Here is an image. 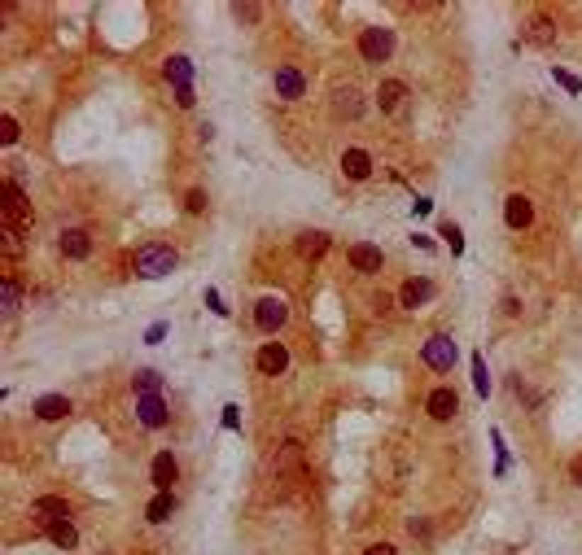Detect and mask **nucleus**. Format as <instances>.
I'll return each mask as SVG.
<instances>
[{
    "label": "nucleus",
    "instance_id": "2",
    "mask_svg": "<svg viewBox=\"0 0 582 555\" xmlns=\"http://www.w3.org/2000/svg\"><path fill=\"white\" fill-rule=\"evenodd\" d=\"M359 53H364V62H386L394 53V31L390 27H364Z\"/></svg>",
    "mask_w": 582,
    "mask_h": 555
},
{
    "label": "nucleus",
    "instance_id": "34",
    "mask_svg": "<svg viewBox=\"0 0 582 555\" xmlns=\"http://www.w3.org/2000/svg\"><path fill=\"white\" fill-rule=\"evenodd\" d=\"M368 555H394V547L390 542H376V547H368Z\"/></svg>",
    "mask_w": 582,
    "mask_h": 555
},
{
    "label": "nucleus",
    "instance_id": "17",
    "mask_svg": "<svg viewBox=\"0 0 582 555\" xmlns=\"http://www.w3.org/2000/svg\"><path fill=\"white\" fill-rule=\"evenodd\" d=\"M276 92H281L285 101H298L302 92H307V79H302L293 66H281V70H276Z\"/></svg>",
    "mask_w": 582,
    "mask_h": 555
},
{
    "label": "nucleus",
    "instance_id": "27",
    "mask_svg": "<svg viewBox=\"0 0 582 555\" xmlns=\"http://www.w3.org/2000/svg\"><path fill=\"white\" fill-rule=\"evenodd\" d=\"M140 394H158V385H162V376L154 372V367H145V372H136V381H132Z\"/></svg>",
    "mask_w": 582,
    "mask_h": 555
},
{
    "label": "nucleus",
    "instance_id": "18",
    "mask_svg": "<svg viewBox=\"0 0 582 555\" xmlns=\"http://www.w3.org/2000/svg\"><path fill=\"white\" fill-rule=\"evenodd\" d=\"M149 476H154V486H158V490H171V481L180 476V464L171 459V450L154 455V468H149Z\"/></svg>",
    "mask_w": 582,
    "mask_h": 555
},
{
    "label": "nucleus",
    "instance_id": "4",
    "mask_svg": "<svg viewBox=\"0 0 582 555\" xmlns=\"http://www.w3.org/2000/svg\"><path fill=\"white\" fill-rule=\"evenodd\" d=\"M267 468H272L276 476H289V472H298V468H302V442H298V437L281 442V446L272 450V459H267Z\"/></svg>",
    "mask_w": 582,
    "mask_h": 555
},
{
    "label": "nucleus",
    "instance_id": "33",
    "mask_svg": "<svg viewBox=\"0 0 582 555\" xmlns=\"http://www.w3.org/2000/svg\"><path fill=\"white\" fill-rule=\"evenodd\" d=\"M175 101H180V105L189 110V105H193V101H197V96H193V88H175Z\"/></svg>",
    "mask_w": 582,
    "mask_h": 555
},
{
    "label": "nucleus",
    "instance_id": "9",
    "mask_svg": "<svg viewBox=\"0 0 582 555\" xmlns=\"http://www.w3.org/2000/svg\"><path fill=\"white\" fill-rule=\"evenodd\" d=\"M333 114H337V118H350V122H355V118L364 114V96H359V88H350V84H337V88H333Z\"/></svg>",
    "mask_w": 582,
    "mask_h": 555
},
{
    "label": "nucleus",
    "instance_id": "13",
    "mask_svg": "<svg viewBox=\"0 0 582 555\" xmlns=\"http://www.w3.org/2000/svg\"><path fill=\"white\" fill-rule=\"evenodd\" d=\"M350 267H355V271H364V275H372V271H381V249H376V245H368V241H359V245H350Z\"/></svg>",
    "mask_w": 582,
    "mask_h": 555
},
{
    "label": "nucleus",
    "instance_id": "28",
    "mask_svg": "<svg viewBox=\"0 0 582 555\" xmlns=\"http://www.w3.org/2000/svg\"><path fill=\"white\" fill-rule=\"evenodd\" d=\"M552 79H556V84H561L565 92H573V96L582 92V79H578V74H573V70H561V66H552Z\"/></svg>",
    "mask_w": 582,
    "mask_h": 555
},
{
    "label": "nucleus",
    "instance_id": "24",
    "mask_svg": "<svg viewBox=\"0 0 582 555\" xmlns=\"http://www.w3.org/2000/svg\"><path fill=\"white\" fill-rule=\"evenodd\" d=\"M167 79H171L175 88H193V62H189V57H171V62H167Z\"/></svg>",
    "mask_w": 582,
    "mask_h": 555
},
{
    "label": "nucleus",
    "instance_id": "10",
    "mask_svg": "<svg viewBox=\"0 0 582 555\" xmlns=\"http://www.w3.org/2000/svg\"><path fill=\"white\" fill-rule=\"evenodd\" d=\"M425 411L434 416V420H451L455 411H460V398H455V389H447V385H438L434 394L425 398Z\"/></svg>",
    "mask_w": 582,
    "mask_h": 555
},
{
    "label": "nucleus",
    "instance_id": "29",
    "mask_svg": "<svg viewBox=\"0 0 582 555\" xmlns=\"http://www.w3.org/2000/svg\"><path fill=\"white\" fill-rule=\"evenodd\" d=\"M0 297H5V315H13V311L22 307V293H18V285H13V280H5V285H0Z\"/></svg>",
    "mask_w": 582,
    "mask_h": 555
},
{
    "label": "nucleus",
    "instance_id": "22",
    "mask_svg": "<svg viewBox=\"0 0 582 555\" xmlns=\"http://www.w3.org/2000/svg\"><path fill=\"white\" fill-rule=\"evenodd\" d=\"M171 512H175V498H171V490H158L154 498H149V508H145V516L154 520V525L171 520Z\"/></svg>",
    "mask_w": 582,
    "mask_h": 555
},
{
    "label": "nucleus",
    "instance_id": "32",
    "mask_svg": "<svg viewBox=\"0 0 582 555\" xmlns=\"http://www.w3.org/2000/svg\"><path fill=\"white\" fill-rule=\"evenodd\" d=\"M189 210H193V214L206 210V193H197V188H193V193H189Z\"/></svg>",
    "mask_w": 582,
    "mask_h": 555
},
{
    "label": "nucleus",
    "instance_id": "19",
    "mask_svg": "<svg viewBox=\"0 0 582 555\" xmlns=\"http://www.w3.org/2000/svg\"><path fill=\"white\" fill-rule=\"evenodd\" d=\"M342 171H346V180H368V175H372V158L364 154V149H346V154H342Z\"/></svg>",
    "mask_w": 582,
    "mask_h": 555
},
{
    "label": "nucleus",
    "instance_id": "23",
    "mask_svg": "<svg viewBox=\"0 0 582 555\" xmlns=\"http://www.w3.org/2000/svg\"><path fill=\"white\" fill-rule=\"evenodd\" d=\"M44 529H48V538H53L62 551H74V547H79V534H74L70 520H53V525H44Z\"/></svg>",
    "mask_w": 582,
    "mask_h": 555
},
{
    "label": "nucleus",
    "instance_id": "8",
    "mask_svg": "<svg viewBox=\"0 0 582 555\" xmlns=\"http://www.w3.org/2000/svg\"><path fill=\"white\" fill-rule=\"evenodd\" d=\"M136 420H140L145 428H162V424L171 420V411H167V402H162L158 394H140V398H136Z\"/></svg>",
    "mask_w": 582,
    "mask_h": 555
},
{
    "label": "nucleus",
    "instance_id": "31",
    "mask_svg": "<svg viewBox=\"0 0 582 555\" xmlns=\"http://www.w3.org/2000/svg\"><path fill=\"white\" fill-rule=\"evenodd\" d=\"M233 13H237L241 22H259V13H263V9H259V5H233Z\"/></svg>",
    "mask_w": 582,
    "mask_h": 555
},
{
    "label": "nucleus",
    "instance_id": "35",
    "mask_svg": "<svg viewBox=\"0 0 582 555\" xmlns=\"http://www.w3.org/2000/svg\"><path fill=\"white\" fill-rule=\"evenodd\" d=\"M573 481L582 486V459H573Z\"/></svg>",
    "mask_w": 582,
    "mask_h": 555
},
{
    "label": "nucleus",
    "instance_id": "20",
    "mask_svg": "<svg viewBox=\"0 0 582 555\" xmlns=\"http://www.w3.org/2000/svg\"><path fill=\"white\" fill-rule=\"evenodd\" d=\"M429 297H434V285H429V280H408V285H403L398 289V302H403V307H425V302Z\"/></svg>",
    "mask_w": 582,
    "mask_h": 555
},
{
    "label": "nucleus",
    "instance_id": "30",
    "mask_svg": "<svg viewBox=\"0 0 582 555\" xmlns=\"http://www.w3.org/2000/svg\"><path fill=\"white\" fill-rule=\"evenodd\" d=\"M22 136V127H18V118L13 114H5V118H0V140H5V144H13Z\"/></svg>",
    "mask_w": 582,
    "mask_h": 555
},
{
    "label": "nucleus",
    "instance_id": "16",
    "mask_svg": "<svg viewBox=\"0 0 582 555\" xmlns=\"http://www.w3.org/2000/svg\"><path fill=\"white\" fill-rule=\"evenodd\" d=\"M44 525H53V520H70V503L66 498H53V494H44V498H35V508H31Z\"/></svg>",
    "mask_w": 582,
    "mask_h": 555
},
{
    "label": "nucleus",
    "instance_id": "25",
    "mask_svg": "<svg viewBox=\"0 0 582 555\" xmlns=\"http://www.w3.org/2000/svg\"><path fill=\"white\" fill-rule=\"evenodd\" d=\"M298 254H302V258H324V254H328V236H324V232H307V236L298 241Z\"/></svg>",
    "mask_w": 582,
    "mask_h": 555
},
{
    "label": "nucleus",
    "instance_id": "11",
    "mask_svg": "<svg viewBox=\"0 0 582 555\" xmlns=\"http://www.w3.org/2000/svg\"><path fill=\"white\" fill-rule=\"evenodd\" d=\"M521 35H525L530 44H539V48H547V44L556 40V22H552L547 13H530V18H525V27H521Z\"/></svg>",
    "mask_w": 582,
    "mask_h": 555
},
{
    "label": "nucleus",
    "instance_id": "15",
    "mask_svg": "<svg viewBox=\"0 0 582 555\" xmlns=\"http://www.w3.org/2000/svg\"><path fill=\"white\" fill-rule=\"evenodd\" d=\"M57 245H62L66 258H88V254H92V236H88L84 228H66Z\"/></svg>",
    "mask_w": 582,
    "mask_h": 555
},
{
    "label": "nucleus",
    "instance_id": "5",
    "mask_svg": "<svg viewBox=\"0 0 582 555\" xmlns=\"http://www.w3.org/2000/svg\"><path fill=\"white\" fill-rule=\"evenodd\" d=\"M18 223H31V206L18 184H5V232H18Z\"/></svg>",
    "mask_w": 582,
    "mask_h": 555
},
{
    "label": "nucleus",
    "instance_id": "1",
    "mask_svg": "<svg viewBox=\"0 0 582 555\" xmlns=\"http://www.w3.org/2000/svg\"><path fill=\"white\" fill-rule=\"evenodd\" d=\"M175 271V249L167 245H145L136 254V275H145V280H158V275Z\"/></svg>",
    "mask_w": 582,
    "mask_h": 555
},
{
    "label": "nucleus",
    "instance_id": "21",
    "mask_svg": "<svg viewBox=\"0 0 582 555\" xmlns=\"http://www.w3.org/2000/svg\"><path fill=\"white\" fill-rule=\"evenodd\" d=\"M70 411V402L62 398V394H44V398H35V416L40 420H62Z\"/></svg>",
    "mask_w": 582,
    "mask_h": 555
},
{
    "label": "nucleus",
    "instance_id": "14",
    "mask_svg": "<svg viewBox=\"0 0 582 555\" xmlns=\"http://www.w3.org/2000/svg\"><path fill=\"white\" fill-rule=\"evenodd\" d=\"M289 367V350L281 345V341H267L263 350H259V372L263 376H281Z\"/></svg>",
    "mask_w": 582,
    "mask_h": 555
},
{
    "label": "nucleus",
    "instance_id": "3",
    "mask_svg": "<svg viewBox=\"0 0 582 555\" xmlns=\"http://www.w3.org/2000/svg\"><path fill=\"white\" fill-rule=\"evenodd\" d=\"M420 359L434 367V372H451V363H455V341L442 337V333H438V337H429L425 350H420Z\"/></svg>",
    "mask_w": 582,
    "mask_h": 555
},
{
    "label": "nucleus",
    "instance_id": "6",
    "mask_svg": "<svg viewBox=\"0 0 582 555\" xmlns=\"http://www.w3.org/2000/svg\"><path fill=\"white\" fill-rule=\"evenodd\" d=\"M289 319V307H285V297H263L259 307H254V324L263 328V333H276Z\"/></svg>",
    "mask_w": 582,
    "mask_h": 555
},
{
    "label": "nucleus",
    "instance_id": "12",
    "mask_svg": "<svg viewBox=\"0 0 582 555\" xmlns=\"http://www.w3.org/2000/svg\"><path fill=\"white\" fill-rule=\"evenodd\" d=\"M503 219H508V228H530L535 223V206H530V197H521V193H513L508 201H503Z\"/></svg>",
    "mask_w": 582,
    "mask_h": 555
},
{
    "label": "nucleus",
    "instance_id": "7",
    "mask_svg": "<svg viewBox=\"0 0 582 555\" xmlns=\"http://www.w3.org/2000/svg\"><path fill=\"white\" fill-rule=\"evenodd\" d=\"M376 101H381V114L398 118L403 110H408V84H403V79H386L381 88H376Z\"/></svg>",
    "mask_w": 582,
    "mask_h": 555
},
{
    "label": "nucleus",
    "instance_id": "26",
    "mask_svg": "<svg viewBox=\"0 0 582 555\" xmlns=\"http://www.w3.org/2000/svg\"><path fill=\"white\" fill-rule=\"evenodd\" d=\"M473 385H477V394H491V372H486L482 355H473Z\"/></svg>",
    "mask_w": 582,
    "mask_h": 555
}]
</instances>
